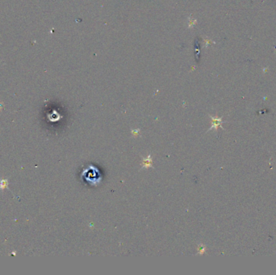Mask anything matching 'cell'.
<instances>
[{
  "label": "cell",
  "instance_id": "3957f363",
  "mask_svg": "<svg viewBox=\"0 0 276 275\" xmlns=\"http://www.w3.org/2000/svg\"><path fill=\"white\" fill-rule=\"evenodd\" d=\"M141 166H142V169H149V168H152L153 167V162H152L151 158V154H149L142 160L141 162Z\"/></svg>",
  "mask_w": 276,
  "mask_h": 275
},
{
  "label": "cell",
  "instance_id": "6da1fadb",
  "mask_svg": "<svg viewBox=\"0 0 276 275\" xmlns=\"http://www.w3.org/2000/svg\"><path fill=\"white\" fill-rule=\"evenodd\" d=\"M81 177L86 183L91 186H97L102 180V175L99 170L91 165L84 168L81 173Z\"/></svg>",
  "mask_w": 276,
  "mask_h": 275
},
{
  "label": "cell",
  "instance_id": "277c9868",
  "mask_svg": "<svg viewBox=\"0 0 276 275\" xmlns=\"http://www.w3.org/2000/svg\"><path fill=\"white\" fill-rule=\"evenodd\" d=\"M205 252V246L203 245H200L198 247V253L199 254H204Z\"/></svg>",
  "mask_w": 276,
  "mask_h": 275
},
{
  "label": "cell",
  "instance_id": "5b68a950",
  "mask_svg": "<svg viewBox=\"0 0 276 275\" xmlns=\"http://www.w3.org/2000/svg\"><path fill=\"white\" fill-rule=\"evenodd\" d=\"M140 132V130H139V129H136V130H132V133L133 136H138V134H139L138 132Z\"/></svg>",
  "mask_w": 276,
  "mask_h": 275
},
{
  "label": "cell",
  "instance_id": "7a4b0ae2",
  "mask_svg": "<svg viewBox=\"0 0 276 275\" xmlns=\"http://www.w3.org/2000/svg\"><path fill=\"white\" fill-rule=\"evenodd\" d=\"M211 119H212V127L209 128V130H212L213 128H215L216 130H217L218 128H222L221 127V124L223 123V121L221 120V118H218V117H213L212 116H210Z\"/></svg>",
  "mask_w": 276,
  "mask_h": 275
}]
</instances>
